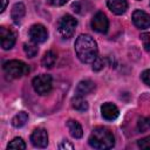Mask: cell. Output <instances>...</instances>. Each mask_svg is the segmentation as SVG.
Masks as SVG:
<instances>
[{
  "mask_svg": "<svg viewBox=\"0 0 150 150\" xmlns=\"http://www.w3.org/2000/svg\"><path fill=\"white\" fill-rule=\"evenodd\" d=\"M75 53L80 61L93 63L97 57V43L89 34H80L75 41Z\"/></svg>",
  "mask_w": 150,
  "mask_h": 150,
  "instance_id": "1",
  "label": "cell"
},
{
  "mask_svg": "<svg viewBox=\"0 0 150 150\" xmlns=\"http://www.w3.org/2000/svg\"><path fill=\"white\" fill-rule=\"evenodd\" d=\"M89 145L94 149H111L115 145L112 132L105 127H96L89 136Z\"/></svg>",
  "mask_w": 150,
  "mask_h": 150,
  "instance_id": "2",
  "label": "cell"
},
{
  "mask_svg": "<svg viewBox=\"0 0 150 150\" xmlns=\"http://www.w3.org/2000/svg\"><path fill=\"white\" fill-rule=\"evenodd\" d=\"M4 73L7 79H20L29 73V66L20 60H11L4 63Z\"/></svg>",
  "mask_w": 150,
  "mask_h": 150,
  "instance_id": "3",
  "label": "cell"
},
{
  "mask_svg": "<svg viewBox=\"0 0 150 150\" xmlns=\"http://www.w3.org/2000/svg\"><path fill=\"white\" fill-rule=\"evenodd\" d=\"M76 26H77L76 19L70 14H66L59 21V33L63 39H70L75 33Z\"/></svg>",
  "mask_w": 150,
  "mask_h": 150,
  "instance_id": "4",
  "label": "cell"
},
{
  "mask_svg": "<svg viewBox=\"0 0 150 150\" xmlns=\"http://www.w3.org/2000/svg\"><path fill=\"white\" fill-rule=\"evenodd\" d=\"M32 86H33L35 93H38L39 95H47V94L50 93L52 87H53L52 76L48 75V74L38 75V76H35L33 79Z\"/></svg>",
  "mask_w": 150,
  "mask_h": 150,
  "instance_id": "5",
  "label": "cell"
},
{
  "mask_svg": "<svg viewBox=\"0 0 150 150\" xmlns=\"http://www.w3.org/2000/svg\"><path fill=\"white\" fill-rule=\"evenodd\" d=\"M90 25L95 32L101 33V34H105L108 32V28H109V20L103 12H97L93 16Z\"/></svg>",
  "mask_w": 150,
  "mask_h": 150,
  "instance_id": "6",
  "label": "cell"
},
{
  "mask_svg": "<svg viewBox=\"0 0 150 150\" xmlns=\"http://www.w3.org/2000/svg\"><path fill=\"white\" fill-rule=\"evenodd\" d=\"M29 39L32 42L35 43H42L48 39V32L47 28L41 23H35L29 28L28 32Z\"/></svg>",
  "mask_w": 150,
  "mask_h": 150,
  "instance_id": "7",
  "label": "cell"
},
{
  "mask_svg": "<svg viewBox=\"0 0 150 150\" xmlns=\"http://www.w3.org/2000/svg\"><path fill=\"white\" fill-rule=\"evenodd\" d=\"M30 142L36 148H46L48 145V134L46 129L38 128L30 135Z\"/></svg>",
  "mask_w": 150,
  "mask_h": 150,
  "instance_id": "8",
  "label": "cell"
},
{
  "mask_svg": "<svg viewBox=\"0 0 150 150\" xmlns=\"http://www.w3.org/2000/svg\"><path fill=\"white\" fill-rule=\"evenodd\" d=\"M131 19L134 25L139 29H145L150 27V15L144 11H141V9L134 11Z\"/></svg>",
  "mask_w": 150,
  "mask_h": 150,
  "instance_id": "9",
  "label": "cell"
},
{
  "mask_svg": "<svg viewBox=\"0 0 150 150\" xmlns=\"http://www.w3.org/2000/svg\"><path fill=\"white\" fill-rule=\"evenodd\" d=\"M0 41H1V47L5 50L11 49L15 43V34L13 33L12 29L2 26L0 27Z\"/></svg>",
  "mask_w": 150,
  "mask_h": 150,
  "instance_id": "10",
  "label": "cell"
},
{
  "mask_svg": "<svg viewBox=\"0 0 150 150\" xmlns=\"http://www.w3.org/2000/svg\"><path fill=\"white\" fill-rule=\"evenodd\" d=\"M101 114H102V117L107 121H114L117 118L120 111H118V108L110 103V102H107V103H103L102 107H101Z\"/></svg>",
  "mask_w": 150,
  "mask_h": 150,
  "instance_id": "11",
  "label": "cell"
},
{
  "mask_svg": "<svg viewBox=\"0 0 150 150\" xmlns=\"http://www.w3.org/2000/svg\"><path fill=\"white\" fill-rule=\"evenodd\" d=\"M108 8L116 15H122L128 9L127 0H107Z\"/></svg>",
  "mask_w": 150,
  "mask_h": 150,
  "instance_id": "12",
  "label": "cell"
},
{
  "mask_svg": "<svg viewBox=\"0 0 150 150\" xmlns=\"http://www.w3.org/2000/svg\"><path fill=\"white\" fill-rule=\"evenodd\" d=\"M95 89V83L90 80H82L81 82H79L76 90H75V95H80V96H86L89 95L90 93H93Z\"/></svg>",
  "mask_w": 150,
  "mask_h": 150,
  "instance_id": "13",
  "label": "cell"
},
{
  "mask_svg": "<svg viewBox=\"0 0 150 150\" xmlns=\"http://www.w3.org/2000/svg\"><path fill=\"white\" fill-rule=\"evenodd\" d=\"M26 14V7L22 2H16L13 7H12V11H11V16H12V20L14 21V23L19 25L22 20V18L25 16Z\"/></svg>",
  "mask_w": 150,
  "mask_h": 150,
  "instance_id": "14",
  "label": "cell"
},
{
  "mask_svg": "<svg viewBox=\"0 0 150 150\" xmlns=\"http://www.w3.org/2000/svg\"><path fill=\"white\" fill-rule=\"evenodd\" d=\"M67 128L70 132V135L74 138H81L83 136V129L81 124L75 120H68L67 121Z\"/></svg>",
  "mask_w": 150,
  "mask_h": 150,
  "instance_id": "15",
  "label": "cell"
},
{
  "mask_svg": "<svg viewBox=\"0 0 150 150\" xmlns=\"http://www.w3.org/2000/svg\"><path fill=\"white\" fill-rule=\"evenodd\" d=\"M71 105L77 111H86V110H88V102L84 100V96L75 95L71 98Z\"/></svg>",
  "mask_w": 150,
  "mask_h": 150,
  "instance_id": "16",
  "label": "cell"
},
{
  "mask_svg": "<svg viewBox=\"0 0 150 150\" xmlns=\"http://www.w3.org/2000/svg\"><path fill=\"white\" fill-rule=\"evenodd\" d=\"M56 62V54L53 52V50H48L45 53V55L42 56V60H41V63L43 67L46 68H52Z\"/></svg>",
  "mask_w": 150,
  "mask_h": 150,
  "instance_id": "17",
  "label": "cell"
},
{
  "mask_svg": "<svg viewBox=\"0 0 150 150\" xmlns=\"http://www.w3.org/2000/svg\"><path fill=\"white\" fill-rule=\"evenodd\" d=\"M27 121H28V114L25 111H20L12 118V125L15 128H21L26 124Z\"/></svg>",
  "mask_w": 150,
  "mask_h": 150,
  "instance_id": "18",
  "label": "cell"
},
{
  "mask_svg": "<svg viewBox=\"0 0 150 150\" xmlns=\"http://www.w3.org/2000/svg\"><path fill=\"white\" fill-rule=\"evenodd\" d=\"M23 50H25V53L27 54L28 57H34V56L38 54V52H39L38 43H35V42L25 43V45H23Z\"/></svg>",
  "mask_w": 150,
  "mask_h": 150,
  "instance_id": "19",
  "label": "cell"
},
{
  "mask_svg": "<svg viewBox=\"0 0 150 150\" xmlns=\"http://www.w3.org/2000/svg\"><path fill=\"white\" fill-rule=\"evenodd\" d=\"M7 148L8 149H19V150L20 149H26V143L21 137H15L8 143Z\"/></svg>",
  "mask_w": 150,
  "mask_h": 150,
  "instance_id": "20",
  "label": "cell"
},
{
  "mask_svg": "<svg viewBox=\"0 0 150 150\" xmlns=\"http://www.w3.org/2000/svg\"><path fill=\"white\" fill-rule=\"evenodd\" d=\"M137 129L141 132L148 131L150 129V117H141L137 121Z\"/></svg>",
  "mask_w": 150,
  "mask_h": 150,
  "instance_id": "21",
  "label": "cell"
},
{
  "mask_svg": "<svg viewBox=\"0 0 150 150\" xmlns=\"http://www.w3.org/2000/svg\"><path fill=\"white\" fill-rule=\"evenodd\" d=\"M141 40L143 42L144 49L150 54V33H142L141 34Z\"/></svg>",
  "mask_w": 150,
  "mask_h": 150,
  "instance_id": "22",
  "label": "cell"
},
{
  "mask_svg": "<svg viewBox=\"0 0 150 150\" xmlns=\"http://www.w3.org/2000/svg\"><path fill=\"white\" fill-rule=\"evenodd\" d=\"M137 145L141 149H150V136H146V137H143V138L138 139Z\"/></svg>",
  "mask_w": 150,
  "mask_h": 150,
  "instance_id": "23",
  "label": "cell"
},
{
  "mask_svg": "<svg viewBox=\"0 0 150 150\" xmlns=\"http://www.w3.org/2000/svg\"><path fill=\"white\" fill-rule=\"evenodd\" d=\"M103 67H104V60L97 56V57H96V60L93 62V70L98 71V70H101Z\"/></svg>",
  "mask_w": 150,
  "mask_h": 150,
  "instance_id": "24",
  "label": "cell"
},
{
  "mask_svg": "<svg viewBox=\"0 0 150 150\" xmlns=\"http://www.w3.org/2000/svg\"><path fill=\"white\" fill-rule=\"evenodd\" d=\"M141 79H142V81H143L146 86L150 87V69L144 70V71L141 74Z\"/></svg>",
  "mask_w": 150,
  "mask_h": 150,
  "instance_id": "25",
  "label": "cell"
},
{
  "mask_svg": "<svg viewBox=\"0 0 150 150\" xmlns=\"http://www.w3.org/2000/svg\"><path fill=\"white\" fill-rule=\"evenodd\" d=\"M59 149H74L73 144H70L68 141H62V143L59 144Z\"/></svg>",
  "mask_w": 150,
  "mask_h": 150,
  "instance_id": "26",
  "label": "cell"
},
{
  "mask_svg": "<svg viewBox=\"0 0 150 150\" xmlns=\"http://www.w3.org/2000/svg\"><path fill=\"white\" fill-rule=\"evenodd\" d=\"M68 0H48L49 4H52L53 6H62L67 2Z\"/></svg>",
  "mask_w": 150,
  "mask_h": 150,
  "instance_id": "27",
  "label": "cell"
},
{
  "mask_svg": "<svg viewBox=\"0 0 150 150\" xmlns=\"http://www.w3.org/2000/svg\"><path fill=\"white\" fill-rule=\"evenodd\" d=\"M1 2H2V5H1V9H0V12L2 13V12L6 9V7H7V2H8V0H1Z\"/></svg>",
  "mask_w": 150,
  "mask_h": 150,
  "instance_id": "28",
  "label": "cell"
},
{
  "mask_svg": "<svg viewBox=\"0 0 150 150\" xmlns=\"http://www.w3.org/2000/svg\"><path fill=\"white\" fill-rule=\"evenodd\" d=\"M137 1H139V0H137Z\"/></svg>",
  "mask_w": 150,
  "mask_h": 150,
  "instance_id": "29",
  "label": "cell"
}]
</instances>
